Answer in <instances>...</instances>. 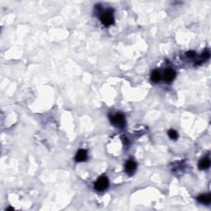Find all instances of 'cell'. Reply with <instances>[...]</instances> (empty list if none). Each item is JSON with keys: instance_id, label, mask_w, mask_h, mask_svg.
<instances>
[{"instance_id": "6da1fadb", "label": "cell", "mask_w": 211, "mask_h": 211, "mask_svg": "<svg viewBox=\"0 0 211 211\" xmlns=\"http://www.w3.org/2000/svg\"><path fill=\"white\" fill-rule=\"evenodd\" d=\"M111 121L114 126L120 127V128H123L124 126H126V119L125 116L122 114H116L114 116H112L111 117Z\"/></svg>"}, {"instance_id": "7a4b0ae2", "label": "cell", "mask_w": 211, "mask_h": 211, "mask_svg": "<svg viewBox=\"0 0 211 211\" xmlns=\"http://www.w3.org/2000/svg\"><path fill=\"white\" fill-rule=\"evenodd\" d=\"M109 181L106 177H101L98 178L97 181L95 182L94 187L98 191H105L106 189L108 187Z\"/></svg>"}, {"instance_id": "3957f363", "label": "cell", "mask_w": 211, "mask_h": 211, "mask_svg": "<svg viewBox=\"0 0 211 211\" xmlns=\"http://www.w3.org/2000/svg\"><path fill=\"white\" fill-rule=\"evenodd\" d=\"M101 21L103 23V25L105 26H110L111 24L114 23V17L111 12H105L104 14L101 17Z\"/></svg>"}, {"instance_id": "277c9868", "label": "cell", "mask_w": 211, "mask_h": 211, "mask_svg": "<svg viewBox=\"0 0 211 211\" xmlns=\"http://www.w3.org/2000/svg\"><path fill=\"white\" fill-rule=\"evenodd\" d=\"M175 76H176V73L173 69H167L164 72V80L167 83H171L172 80L174 79Z\"/></svg>"}, {"instance_id": "5b68a950", "label": "cell", "mask_w": 211, "mask_h": 211, "mask_svg": "<svg viewBox=\"0 0 211 211\" xmlns=\"http://www.w3.org/2000/svg\"><path fill=\"white\" fill-rule=\"evenodd\" d=\"M136 167H137V164L135 162L132 161V160H129L127 161L126 163V171L128 174H132L135 169H136Z\"/></svg>"}, {"instance_id": "8992f818", "label": "cell", "mask_w": 211, "mask_h": 211, "mask_svg": "<svg viewBox=\"0 0 211 211\" xmlns=\"http://www.w3.org/2000/svg\"><path fill=\"white\" fill-rule=\"evenodd\" d=\"M86 159H87V151L84 149H79L75 156V160L77 162H83Z\"/></svg>"}, {"instance_id": "52a82bcc", "label": "cell", "mask_w": 211, "mask_h": 211, "mask_svg": "<svg viewBox=\"0 0 211 211\" xmlns=\"http://www.w3.org/2000/svg\"><path fill=\"white\" fill-rule=\"evenodd\" d=\"M197 200L199 202L202 203V204H209L211 201V195H200V196L197 197Z\"/></svg>"}, {"instance_id": "ba28073f", "label": "cell", "mask_w": 211, "mask_h": 211, "mask_svg": "<svg viewBox=\"0 0 211 211\" xmlns=\"http://www.w3.org/2000/svg\"><path fill=\"white\" fill-rule=\"evenodd\" d=\"M209 165H210V161L209 158H203L201 161L199 163V168L201 170H206V169L209 168Z\"/></svg>"}, {"instance_id": "9c48e42d", "label": "cell", "mask_w": 211, "mask_h": 211, "mask_svg": "<svg viewBox=\"0 0 211 211\" xmlns=\"http://www.w3.org/2000/svg\"><path fill=\"white\" fill-rule=\"evenodd\" d=\"M151 79L154 83H158L161 79V74H160L159 71L154 70L151 74Z\"/></svg>"}, {"instance_id": "30bf717a", "label": "cell", "mask_w": 211, "mask_h": 211, "mask_svg": "<svg viewBox=\"0 0 211 211\" xmlns=\"http://www.w3.org/2000/svg\"><path fill=\"white\" fill-rule=\"evenodd\" d=\"M168 136L172 140H177L178 138V134L177 131H175L173 130H170L168 131Z\"/></svg>"}, {"instance_id": "8fae6325", "label": "cell", "mask_w": 211, "mask_h": 211, "mask_svg": "<svg viewBox=\"0 0 211 211\" xmlns=\"http://www.w3.org/2000/svg\"><path fill=\"white\" fill-rule=\"evenodd\" d=\"M187 55H188L189 57H194L195 55V53L194 51H189L188 53H187Z\"/></svg>"}, {"instance_id": "7c38bea8", "label": "cell", "mask_w": 211, "mask_h": 211, "mask_svg": "<svg viewBox=\"0 0 211 211\" xmlns=\"http://www.w3.org/2000/svg\"><path fill=\"white\" fill-rule=\"evenodd\" d=\"M209 55V54L208 52H204V54H203L202 56L205 58H208Z\"/></svg>"}]
</instances>
